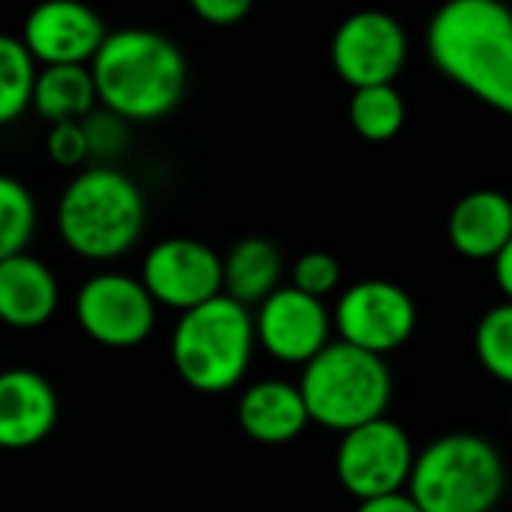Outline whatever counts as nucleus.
Returning <instances> with one entry per match:
<instances>
[{"label": "nucleus", "instance_id": "nucleus-1", "mask_svg": "<svg viewBox=\"0 0 512 512\" xmlns=\"http://www.w3.org/2000/svg\"><path fill=\"white\" fill-rule=\"evenodd\" d=\"M425 46L449 82L512 118V10L503 0H446Z\"/></svg>", "mask_w": 512, "mask_h": 512}, {"label": "nucleus", "instance_id": "nucleus-2", "mask_svg": "<svg viewBox=\"0 0 512 512\" xmlns=\"http://www.w3.org/2000/svg\"><path fill=\"white\" fill-rule=\"evenodd\" d=\"M100 106L130 124H148L172 115L187 91V58L160 31H109L91 61Z\"/></svg>", "mask_w": 512, "mask_h": 512}, {"label": "nucleus", "instance_id": "nucleus-3", "mask_svg": "<svg viewBox=\"0 0 512 512\" xmlns=\"http://www.w3.org/2000/svg\"><path fill=\"white\" fill-rule=\"evenodd\" d=\"M58 232L64 244L91 263L130 253L145 232L148 205L142 187L115 166H88L70 178L58 199Z\"/></svg>", "mask_w": 512, "mask_h": 512}, {"label": "nucleus", "instance_id": "nucleus-4", "mask_svg": "<svg viewBox=\"0 0 512 512\" xmlns=\"http://www.w3.org/2000/svg\"><path fill=\"white\" fill-rule=\"evenodd\" d=\"M256 347L260 344L253 314L223 293L178 317L169 353L178 377L190 389L220 395L244 380Z\"/></svg>", "mask_w": 512, "mask_h": 512}, {"label": "nucleus", "instance_id": "nucleus-5", "mask_svg": "<svg viewBox=\"0 0 512 512\" xmlns=\"http://www.w3.org/2000/svg\"><path fill=\"white\" fill-rule=\"evenodd\" d=\"M506 488V464L491 440L455 431L416 452L407 491L425 512H491Z\"/></svg>", "mask_w": 512, "mask_h": 512}, {"label": "nucleus", "instance_id": "nucleus-6", "mask_svg": "<svg viewBox=\"0 0 512 512\" xmlns=\"http://www.w3.org/2000/svg\"><path fill=\"white\" fill-rule=\"evenodd\" d=\"M299 389L311 422L347 434L386 416L392 401V374L383 356L359 350L347 341H332L302 368Z\"/></svg>", "mask_w": 512, "mask_h": 512}, {"label": "nucleus", "instance_id": "nucleus-7", "mask_svg": "<svg viewBox=\"0 0 512 512\" xmlns=\"http://www.w3.org/2000/svg\"><path fill=\"white\" fill-rule=\"evenodd\" d=\"M76 323L100 347L130 350L151 338L157 326V302L142 278L121 272L91 275L76 293Z\"/></svg>", "mask_w": 512, "mask_h": 512}, {"label": "nucleus", "instance_id": "nucleus-8", "mask_svg": "<svg viewBox=\"0 0 512 512\" xmlns=\"http://www.w3.org/2000/svg\"><path fill=\"white\" fill-rule=\"evenodd\" d=\"M413 464V440L389 416H380L368 425L341 434L335 452L338 479L359 500L404 491L410 485Z\"/></svg>", "mask_w": 512, "mask_h": 512}, {"label": "nucleus", "instance_id": "nucleus-9", "mask_svg": "<svg viewBox=\"0 0 512 512\" xmlns=\"http://www.w3.org/2000/svg\"><path fill=\"white\" fill-rule=\"evenodd\" d=\"M332 320L338 341H347L374 356H386L413 338L419 314L413 296L404 287L371 278L341 293Z\"/></svg>", "mask_w": 512, "mask_h": 512}, {"label": "nucleus", "instance_id": "nucleus-10", "mask_svg": "<svg viewBox=\"0 0 512 512\" xmlns=\"http://www.w3.org/2000/svg\"><path fill=\"white\" fill-rule=\"evenodd\" d=\"M142 284L163 308L187 314L223 296V260L199 238H163L142 260Z\"/></svg>", "mask_w": 512, "mask_h": 512}, {"label": "nucleus", "instance_id": "nucleus-11", "mask_svg": "<svg viewBox=\"0 0 512 512\" xmlns=\"http://www.w3.org/2000/svg\"><path fill=\"white\" fill-rule=\"evenodd\" d=\"M329 58L353 91L392 85L407 61V34L392 13L359 10L338 25Z\"/></svg>", "mask_w": 512, "mask_h": 512}, {"label": "nucleus", "instance_id": "nucleus-12", "mask_svg": "<svg viewBox=\"0 0 512 512\" xmlns=\"http://www.w3.org/2000/svg\"><path fill=\"white\" fill-rule=\"evenodd\" d=\"M256 344L284 365H308L332 344L335 320L323 299L281 287L253 314Z\"/></svg>", "mask_w": 512, "mask_h": 512}, {"label": "nucleus", "instance_id": "nucleus-13", "mask_svg": "<svg viewBox=\"0 0 512 512\" xmlns=\"http://www.w3.org/2000/svg\"><path fill=\"white\" fill-rule=\"evenodd\" d=\"M106 37V22L85 0H40L22 25V43L40 67H91Z\"/></svg>", "mask_w": 512, "mask_h": 512}, {"label": "nucleus", "instance_id": "nucleus-14", "mask_svg": "<svg viewBox=\"0 0 512 512\" xmlns=\"http://www.w3.org/2000/svg\"><path fill=\"white\" fill-rule=\"evenodd\" d=\"M55 386L34 368L0 371V449L40 446L58 425Z\"/></svg>", "mask_w": 512, "mask_h": 512}, {"label": "nucleus", "instance_id": "nucleus-15", "mask_svg": "<svg viewBox=\"0 0 512 512\" xmlns=\"http://www.w3.org/2000/svg\"><path fill=\"white\" fill-rule=\"evenodd\" d=\"M61 305L55 272L31 253L10 256L0 263V323L10 329H40Z\"/></svg>", "mask_w": 512, "mask_h": 512}, {"label": "nucleus", "instance_id": "nucleus-16", "mask_svg": "<svg viewBox=\"0 0 512 512\" xmlns=\"http://www.w3.org/2000/svg\"><path fill=\"white\" fill-rule=\"evenodd\" d=\"M311 422L299 383L260 380L250 383L238 398V425L256 443L284 446L296 440Z\"/></svg>", "mask_w": 512, "mask_h": 512}, {"label": "nucleus", "instance_id": "nucleus-17", "mask_svg": "<svg viewBox=\"0 0 512 512\" xmlns=\"http://www.w3.org/2000/svg\"><path fill=\"white\" fill-rule=\"evenodd\" d=\"M449 244L467 260H491L512 238V199L500 190H473L461 196L446 223Z\"/></svg>", "mask_w": 512, "mask_h": 512}, {"label": "nucleus", "instance_id": "nucleus-18", "mask_svg": "<svg viewBox=\"0 0 512 512\" xmlns=\"http://www.w3.org/2000/svg\"><path fill=\"white\" fill-rule=\"evenodd\" d=\"M284 256L269 238L250 235L232 244L223 256V293L241 305H263L281 290Z\"/></svg>", "mask_w": 512, "mask_h": 512}, {"label": "nucleus", "instance_id": "nucleus-19", "mask_svg": "<svg viewBox=\"0 0 512 512\" xmlns=\"http://www.w3.org/2000/svg\"><path fill=\"white\" fill-rule=\"evenodd\" d=\"M100 106L97 85L91 67L64 64V67H40L34 88V112L49 124L85 121Z\"/></svg>", "mask_w": 512, "mask_h": 512}, {"label": "nucleus", "instance_id": "nucleus-20", "mask_svg": "<svg viewBox=\"0 0 512 512\" xmlns=\"http://www.w3.org/2000/svg\"><path fill=\"white\" fill-rule=\"evenodd\" d=\"M40 64L22 43V37L0 34V127L16 124L34 109Z\"/></svg>", "mask_w": 512, "mask_h": 512}, {"label": "nucleus", "instance_id": "nucleus-21", "mask_svg": "<svg viewBox=\"0 0 512 512\" xmlns=\"http://www.w3.org/2000/svg\"><path fill=\"white\" fill-rule=\"evenodd\" d=\"M407 118L404 97L395 91V85H374L359 88L350 97V124L356 136L365 142H389L401 133Z\"/></svg>", "mask_w": 512, "mask_h": 512}, {"label": "nucleus", "instance_id": "nucleus-22", "mask_svg": "<svg viewBox=\"0 0 512 512\" xmlns=\"http://www.w3.org/2000/svg\"><path fill=\"white\" fill-rule=\"evenodd\" d=\"M37 232V199L25 181L0 172V263L28 253Z\"/></svg>", "mask_w": 512, "mask_h": 512}, {"label": "nucleus", "instance_id": "nucleus-23", "mask_svg": "<svg viewBox=\"0 0 512 512\" xmlns=\"http://www.w3.org/2000/svg\"><path fill=\"white\" fill-rule=\"evenodd\" d=\"M473 350L494 380L512 386V302H500L479 317Z\"/></svg>", "mask_w": 512, "mask_h": 512}, {"label": "nucleus", "instance_id": "nucleus-24", "mask_svg": "<svg viewBox=\"0 0 512 512\" xmlns=\"http://www.w3.org/2000/svg\"><path fill=\"white\" fill-rule=\"evenodd\" d=\"M82 127H85L91 160H97V166H112V160H118L130 145V121H124L121 115L103 106H97L82 121Z\"/></svg>", "mask_w": 512, "mask_h": 512}, {"label": "nucleus", "instance_id": "nucleus-25", "mask_svg": "<svg viewBox=\"0 0 512 512\" xmlns=\"http://www.w3.org/2000/svg\"><path fill=\"white\" fill-rule=\"evenodd\" d=\"M293 287L314 299H326L341 287V263L326 250H308L293 266Z\"/></svg>", "mask_w": 512, "mask_h": 512}, {"label": "nucleus", "instance_id": "nucleus-26", "mask_svg": "<svg viewBox=\"0 0 512 512\" xmlns=\"http://www.w3.org/2000/svg\"><path fill=\"white\" fill-rule=\"evenodd\" d=\"M46 154L55 166L61 169H79L85 160H91L88 151V139H85V127L82 121H64V124H52L49 136H46Z\"/></svg>", "mask_w": 512, "mask_h": 512}, {"label": "nucleus", "instance_id": "nucleus-27", "mask_svg": "<svg viewBox=\"0 0 512 512\" xmlns=\"http://www.w3.org/2000/svg\"><path fill=\"white\" fill-rule=\"evenodd\" d=\"M190 13L214 28H232L244 22L253 10V0H187Z\"/></svg>", "mask_w": 512, "mask_h": 512}, {"label": "nucleus", "instance_id": "nucleus-28", "mask_svg": "<svg viewBox=\"0 0 512 512\" xmlns=\"http://www.w3.org/2000/svg\"><path fill=\"white\" fill-rule=\"evenodd\" d=\"M356 512H425V509L404 488V491H392V494H383V497L359 500V509Z\"/></svg>", "mask_w": 512, "mask_h": 512}, {"label": "nucleus", "instance_id": "nucleus-29", "mask_svg": "<svg viewBox=\"0 0 512 512\" xmlns=\"http://www.w3.org/2000/svg\"><path fill=\"white\" fill-rule=\"evenodd\" d=\"M494 284L503 293L506 302H512V238L509 244L494 256Z\"/></svg>", "mask_w": 512, "mask_h": 512}, {"label": "nucleus", "instance_id": "nucleus-30", "mask_svg": "<svg viewBox=\"0 0 512 512\" xmlns=\"http://www.w3.org/2000/svg\"><path fill=\"white\" fill-rule=\"evenodd\" d=\"M509 422H512V407H509Z\"/></svg>", "mask_w": 512, "mask_h": 512}]
</instances>
